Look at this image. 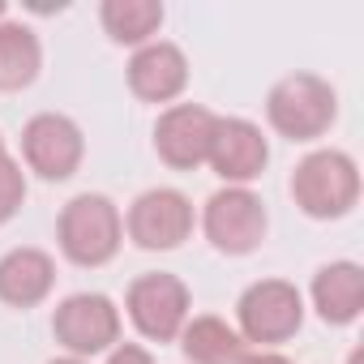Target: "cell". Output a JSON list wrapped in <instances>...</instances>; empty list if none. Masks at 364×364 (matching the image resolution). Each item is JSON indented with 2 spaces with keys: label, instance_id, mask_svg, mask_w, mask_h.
<instances>
[{
  "label": "cell",
  "instance_id": "obj_1",
  "mask_svg": "<svg viewBox=\"0 0 364 364\" xmlns=\"http://www.w3.org/2000/svg\"><path fill=\"white\" fill-rule=\"evenodd\" d=\"M291 193H296V202H300L304 215H313V219H338L360 198V171H355V163L347 154L317 150V154H309L296 167Z\"/></svg>",
  "mask_w": 364,
  "mask_h": 364
},
{
  "label": "cell",
  "instance_id": "obj_2",
  "mask_svg": "<svg viewBox=\"0 0 364 364\" xmlns=\"http://www.w3.org/2000/svg\"><path fill=\"white\" fill-rule=\"evenodd\" d=\"M60 249L77 266H103L120 249V215L107 198L82 193L60 215Z\"/></svg>",
  "mask_w": 364,
  "mask_h": 364
},
{
  "label": "cell",
  "instance_id": "obj_3",
  "mask_svg": "<svg viewBox=\"0 0 364 364\" xmlns=\"http://www.w3.org/2000/svg\"><path fill=\"white\" fill-rule=\"evenodd\" d=\"M266 112H270V124L283 137L309 141V137L330 129V120H334V90L321 77H313V73H296V77H283L270 90Z\"/></svg>",
  "mask_w": 364,
  "mask_h": 364
},
{
  "label": "cell",
  "instance_id": "obj_4",
  "mask_svg": "<svg viewBox=\"0 0 364 364\" xmlns=\"http://www.w3.org/2000/svg\"><path fill=\"white\" fill-rule=\"evenodd\" d=\"M300 317H304V304H300V291L291 283L266 279V283H253L240 296V330L253 343H283V338H291L300 330Z\"/></svg>",
  "mask_w": 364,
  "mask_h": 364
},
{
  "label": "cell",
  "instance_id": "obj_5",
  "mask_svg": "<svg viewBox=\"0 0 364 364\" xmlns=\"http://www.w3.org/2000/svg\"><path fill=\"white\" fill-rule=\"evenodd\" d=\"M129 317L146 338H176L189 317V291L176 274H146L129 287Z\"/></svg>",
  "mask_w": 364,
  "mask_h": 364
},
{
  "label": "cell",
  "instance_id": "obj_6",
  "mask_svg": "<svg viewBox=\"0 0 364 364\" xmlns=\"http://www.w3.org/2000/svg\"><path fill=\"white\" fill-rule=\"evenodd\" d=\"M206 236L223 253H253L266 236V206L249 189H223L206 206Z\"/></svg>",
  "mask_w": 364,
  "mask_h": 364
},
{
  "label": "cell",
  "instance_id": "obj_7",
  "mask_svg": "<svg viewBox=\"0 0 364 364\" xmlns=\"http://www.w3.org/2000/svg\"><path fill=\"white\" fill-rule=\"evenodd\" d=\"M56 338L73 351V355H95L107 351L120 334V313L107 296H69L56 309Z\"/></svg>",
  "mask_w": 364,
  "mask_h": 364
},
{
  "label": "cell",
  "instance_id": "obj_8",
  "mask_svg": "<svg viewBox=\"0 0 364 364\" xmlns=\"http://www.w3.org/2000/svg\"><path fill=\"white\" fill-rule=\"evenodd\" d=\"M193 228V206L176 189H150L129 210V236L141 249H176Z\"/></svg>",
  "mask_w": 364,
  "mask_h": 364
},
{
  "label": "cell",
  "instance_id": "obj_9",
  "mask_svg": "<svg viewBox=\"0 0 364 364\" xmlns=\"http://www.w3.org/2000/svg\"><path fill=\"white\" fill-rule=\"evenodd\" d=\"M22 146H26V163L39 176H48V180H65L82 163V133H77V124L65 120V116H52V112L35 116L26 124Z\"/></svg>",
  "mask_w": 364,
  "mask_h": 364
},
{
  "label": "cell",
  "instance_id": "obj_10",
  "mask_svg": "<svg viewBox=\"0 0 364 364\" xmlns=\"http://www.w3.org/2000/svg\"><path fill=\"white\" fill-rule=\"evenodd\" d=\"M215 124H219V116H210L206 107H193V103L171 107L159 120V129H154V146H159L163 163H171V167L206 163L210 159V141H215Z\"/></svg>",
  "mask_w": 364,
  "mask_h": 364
},
{
  "label": "cell",
  "instance_id": "obj_11",
  "mask_svg": "<svg viewBox=\"0 0 364 364\" xmlns=\"http://www.w3.org/2000/svg\"><path fill=\"white\" fill-rule=\"evenodd\" d=\"M270 150H266V137L257 124L249 120H219L215 124V141H210V167L223 176V180H236V185H245V180L262 176Z\"/></svg>",
  "mask_w": 364,
  "mask_h": 364
},
{
  "label": "cell",
  "instance_id": "obj_12",
  "mask_svg": "<svg viewBox=\"0 0 364 364\" xmlns=\"http://www.w3.org/2000/svg\"><path fill=\"white\" fill-rule=\"evenodd\" d=\"M185 82H189V65L180 56V48H171V43H150L129 60V86H133V95H141L150 103L176 99L185 90Z\"/></svg>",
  "mask_w": 364,
  "mask_h": 364
},
{
  "label": "cell",
  "instance_id": "obj_13",
  "mask_svg": "<svg viewBox=\"0 0 364 364\" xmlns=\"http://www.w3.org/2000/svg\"><path fill=\"white\" fill-rule=\"evenodd\" d=\"M52 279H56L52 257L39 249H14L9 257H0V300L5 304H18V309L39 304L52 291Z\"/></svg>",
  "mask_w": 364,
  "mask_h": 364
},
{
  "label": "cell",
  "instance_id": "obj_14",
  "mask_svg": "<svg viewBox=\"0 0 364 364\" xmlns=\"http://www.w3.org/2000/svg\"><path fill=\"white\" fill-rule=\"evenodd\" d=\"M313 304L326 321L334 326H347L355 321L360 304H364V270L351 266V262H334V266H321L317 279H313Z\"/></svg>",
  "mask_w": 364,
  "mask_h": 364
},
{
  "label": "cell",
  "instance_id": "obj_15",
  "mask_svg": "<svg viewBox=\"0 0 364 364\" xmlns=\"http://www.w3.org/2000/svg\"><path fill=\"white\" fill-rule=\"evenodd\" d=\"M185 355L193 364H240L245 338L219 317H198L185 326Z\"/></svg>",
  "mask_w": 364,
  "mask_h": 364
},
{
  "label": "cell",
  "instance_id": "obj_16",
  "mask_svg": "<svg viewBox=\"0 0 364 364\" xmlns=\"http://www.w3.org/2000/svg\"><path fill=\"white\" fill-rule=\"evenodd\" d=\"M39 73V39L26 26H0V90H22Z\"/></svg>",
  "mask_w": 364,
  "mask_h": 364
},
{
  "label": "cell",
  "instance_id": "obj_17",
  "mask_svg": "<svg viewBox=\"0 0 364 364\" xmlns=\"http://www.w3.org/2000/svg\"><path fill=\"white\" fill-rule=\"evenodd\" d=\"M163 5L154 0H107L103 5V26L116 43H141L159 31Z\"/></svg>",
  "mask_w": 364,
  "mask_h": 364
},
{
  "label": "cell",
  "instance_id": "obj_18",
  "mask_svg": "<svg viewBox=\"0 0 364 364\" xmlns=\"http://www.w3.org/2000/svg\"><path fill=\"white\" fill-rule=\"evenodd\" d=\"M22 198H26V185H22V167H18L14 159H9V163H0V223L18 215Z\"/></svg>",
  "mask_w": 364,
  "mask_h": 364
},
{
  "label": "cell",
  "instance_id": "obj_19",
  "mask_svg": "<svg viewBox=\"0 0 364 364\" xmlns=\"http://www.w3.org/2000/svg\"><path fill=\"white\" fill-rule=\"evenodd\" d=\"M107 364H154L141 347H120V351H112V360Z\"/></svg>",
  "mask_w": 364,
  "mask_h": 364
},
{
  "label": "cell",
  "instance_id": "obj_20",
  "mask_svg": "<svg viewBox=\"0 0 364 364\" xmlns=\"http://www.w3.org/2000/svg\"><path fill=\"white\" fill-rule=\"evenodd\" d=\"M240 364H291V360H283V355H245Z\"/></svg>",
  "mask_w": 364,
  "mask_h": 364
},
{
  "label": "cell",
  "instance_id": "obj_21",
  "mask_svg": "<svg viewBox=\"0 0 364 364\" xmlns=\"http://www.w3.org/2000/svg\"><path fill=\"white\" fill-rule=\"evenodd\" d=\"M0 163H9V154H5V141H0Z\"/></svg>",
  "mask_w": 364,
  "mask_h": 364
},
{
  "label": "cell",
  "instance_id": "obj_22",
  "mask_svg": "<svg viewBox=\"0 0 364 364\" xmlns=\"http://www.w3.org/2000/svg\"><path fill=\"white\" fill-rule=\"evenodd\" d=\"M52 364H82V360H52Z\"/></svg>",
  "mask_w": 364,
  "mask_h": 364
},
{
  "label": "cell",
  "instance_id": "obj_23",
  "mask_svg": "<svg viewBox=\"0 0 364 364\" xmlns=\"http://www.w3.org/2000/svg\"><path fill=\"white\" fill-rule=\"evenodd\" d=\"M351 364H360V351H351Z\"/></svg>",
  "mask_w": 364,
  "mask_h": 364
},
{
  "label": "cell",
  "instance_id": "obj_24",
  "mask_svg": "<svg viewBox=\"0 0 364 364\" xmlns=\"http://www.w3.org/2000/svg\"><path fill=\"white\" fill-rule=\"evenodd\" d=\"M0 18H5V5H0Z\"/></svg>",
  "mask_w": 364,
  "mask_h": 364
}]
</instances>
